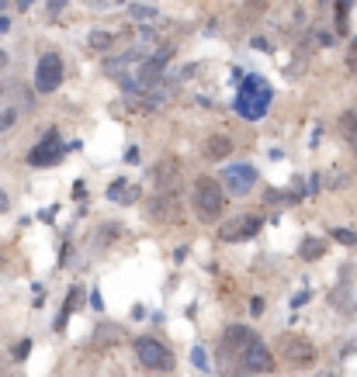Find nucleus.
I'll return each instance as SVG.
<instances>
[{"instance_id": "obj_1", "label": "nucleus", "mask_w": 357, "mask_h": 377, "mask_svg": "<svg viewBox=\"0 0 357 377\" xmlns=\"http://www.w3.org/2000/svg\"><path fill=\"white\" fill-rule=\"evenodd\" d=\"M271 83L264 80V77H247V80L240 83V94H236V111H240V118H247V121H260L267 108H271Z\"/></svg>"}, {"instance_id": "obj_2", "label": "nucleus", "mask_w": 357, "mask_h": 377, "mask_svg": "<svg viewBox=\"0 0 357 377\" xmlns=\"http://www.w3.org/2000/svg\"><path fill=\"white\" fill-rule=\"evenodd\" d=\"M194 208H198V215L205 218V222H212V218L222 215V208H225V190H222L219 180H212V177H198V180H194Z\"/></svg>"}, {"instance_id": "obj_3", "label": "nucleus", "mask_w": 357, "mask_h": 377, "mask_svg": "<svg viewBox=\"0 0 357 377\" xmlns=\"http://www.w3.org/2000/svg\"><path fill=\"white\" fill-rule=\"evenodd\" d=\"M136 356H139V364L149 367V371H174V353L166 350L160 339H153V336L136 339Z\"/></svg>"}, {"instance_id": "obj_4", "label": "nucleus", "mask_w": 357, "mask_h": 377, "mask_svg": "<svg viewBox=\"0 0 357 377\" xmlns=\"http://www.w3.org/2000/svg\"><path fill=\"white\" fill-rule=\"evenodd\" d=\"M63 83V59L55 53H46L38 59V70H35V90L38 94H53Z\"/></svg>"}, {"instance_id": "obj_5", "label": "nucleus", "mask_w": 357, "mask_h": 377, "mask_svg": "<svg viewBox=\"0 0 357 377\" xmlns=\"http://www.w3.org/2000/svg\"><path fill=\"white\" fill-rule=\"evenodd\" d=\"M222 184H225V190H229V194L243 197V194H250V190H253V184H257V170H253V166H247V163L225 166V173H222Z\"/></svg>"}, {"instance_id": "obj_6", "label": "nucleus", "mask_w": 357, "mask_h": 377, "mask_svg": "<svg viewBox=\"0 0 357 377\" xmlns=\"http://www.w3.org/2000/svg\"><path fill=\"white\" fill-rule=\"evenodd\" d=\"M243 367H247L250 374H267V371H275V356L267 350V343L250 339L247 346H243Z\"/></svg>"}, {"instance_id": "obj_7", "label": "nucleus", "mask_w": 357, "mask_h": 377, "mask_svg": "<svg viewBox=\"0 0 357 377\" xmlns=\"http://www.w3.org/2000/svg\"><path fill=\"white\" fill-rule=\"evenodd\" d=\"M63 153H66V146L59 142V135L55 132H49L31 153H28V163L31 166H53V163H59L63 160Z\"/></svg>"}, {"instance_id": "obj_8", "label": "nucleus", "mask_w": 357, "mask_h": 377, "mask_svg": "<svg viewBox=\"0 0 357 377\" xmlns=\"http://www.w3.org/2000/svg\"><path fill=\"white\" fill-rule=\"evenodd\" d=\"M257 232H260V218H253V215L233 218V222L222 225V239H225V243H240V239H250V236H257Z\"/></svg>"}, {"instance_id": "obj_9", "label": "nucleus", "mask_w": 357, "mask_h": 377, "mask_svg": "<svg viewBox=\"0 0 357 377\" xmlns=\"http://www.w3.org/2000/svg\"><path fill=\"white\" fill-rule=\"evenodd\" d=\"M284 356H288L292 364H309V360H312V346H309L305 339H288V343H284Z\"/></svg>"}, {"instance_id": "obj_10", "label": "nucleus", "mask_w": 357, "mask_h": 377, "mask_svg": "<svg viewBox=\"0 0 357 377\" xmlns=\"http://www.w3.org/2000/svg\"><path fill=\"white\" fill-rule=\"evenodd\" d=\"M164 59L166 55H160V59H146V62H142V70H139V87H153V80L164 73Z\"/></svg>"}, {"instance_id": "obj_11", "label": "nucleus", "mask_w": 357, "mask_h": 377, "mask_svg": "<svg viewBox=\"0 0 357 377\" xmlns=\"http://www.w3.org/2000/svg\"><path fill=\"white\" fill-rule=\"evenodd\" d=\"M229 153H233V142H229L225 135H215V138L205 142V156H208V160H225Z\"/></svg>"}, {"instance_id": "obj_12", "label": "nucleus", "mask_w": 357, "mask_h": 377, "mask_svg": "<svg viewBox=\"0 0 357 377\" xmlns=\"http://www.w3.org/2000/svg\"><path fill=\"white\" fill-rule=\"evenodd\" d=\"M340 129H343V138L357 149V111H347V114L340 118Z\"/></svg>"}, {"instance_id": "obj_13", "label": "nucleus", "mask_w": 357, "mask_h": 377, "mask_svg": "<svg viewBox=\"0 0 357 377\" xmlns=\"http://www.w3.org/2000/svg\"><path fill=\"white\" fill-rule=\"evenodd\" d=\"M174 173H177V163L174 160H166V163H160V166H156V187H170V184H174Z\"/></svg>"}, {"instance_id": "obj_14", "label": "nucleus", "mask_w": 357, "mask_h": 377, "mask_svg": "<svg viewBox=\"0 0 357 377\" xmlns=\"http://www.w3.org/2000/svg\"><path fill=\"white\" fill-rule=\"evenodd\" d=\"M77 301H80V288H73V291H70L66 305H63V315L55 319V329H63V325H66V319H70V315H73V308H77Z\"/></svg>"}, {"instance_id": "obj_15", "label": "nucleus", "mask_w": 357, "mask_h": 377, "mask_svg": "<svg viewBox=\"0 0 357 377\" xmlns=\"http://www.w3.org/2000/svg\"><path fill=\"white\" fill-rule=\"evenodd\" d=\"M319 253H323V243H319V239H305V243H302V256H305V260H312V256H319Z\"/></svg>"}, {"instance_id": "obj_16", "label": "nucleus", "mask_w": 357, "mask_h": 377, "mask_svg": "<svg viewBox=\"0 0 357 377\" xmlns=\"http://www.w3.org/2000/svg\"><path fill=\"white\" fill-rule=\"evenodd\" d=\"M90 45H94V49H108L111 35H108V31H94V35H90Z\"/></svg>"}, {"instance_id": "obj_17", "label": "nucleus", "mask_w": 357, "mask_h": 377, "mask_svg": "<svg viewBox=\"0 0 357 377\" xmlns=\"http://www.w3.org/2000/svg\"><path fill=\"white\" fill-rule=\"evenodd\" d=\"M333 236H336V243H351V246L357 243V236H354V232H347V229H336Z\"/></svg>"}, {"instance_id": "obj_18", "label": "nucleus", "mask_w": 357, "mask_h": 377, "mask_svg": "<svg viewBox=\"0 0 357 377\" xmlns=\"http://www.w3.org/2000/svg\"><path fill=\"white\" fill-rule=\"evenodd\" d=\"M191 360H194V364H198V367H205V350H201V346H194Z\"/></svg>"}, {"instance_id": "obj_19", "label": "nucleus", "mask_w": 357, "mask_h": 377, "mask_svg": "<svg viewBox=\"0 0 357 377\" xmlns=\"http://www.w3.org/2000/svg\"><path fill=\"white\" fill-rule=\"evenodd\" d=\"M347 59H351V66L357 70V38H351V53H347Z\"/></svg>"}, {"instance_id": "obj_20", "label": "nucleus", "mask_w": 357, "mask_h": 377, "mask_svg": "<svg viewBox=\"0 0 357 377\" xmlns=\"http://www.w3.org/2000/svg\"><path fill=\"white\" fill-rule=\"evenodd\" d=\"M129 11H132L136 18H153V11H149V7H129Z\"/></svg>"}, {"instance_id": "obj_21", "label": "nucleus", "mask_w": 357, "mask_h": 377, "mask_svg": "<svg viewBox=\"0 0 357 377\" xmlns=\"http://www.w3.org/2000/svg\"><path fill=\"white\" fill-rule=\"evenodd\" d=\"M11 121H14V111H7V114H4V118H0V129H7V125H11Z\"/></svg>"}, {"instance_id": "obj_22", "label": "nucleus", "mask_w": 357, "mask_h": 377, "mask_svg": "<svg viewBox=\"0 0 357 377\" xmlns=\"http://www.w3.org/2000/svg\"><path fill=\"white\" fill-rule=\"evenodd\" d=\"M14 356H18V360H21V356H28V339L21 343V346H18V350H14Z\"/></svg>"}, {"instance_id": "obj_23", "label": "nucleus", "mask_w": 357, "mask_h": 377, "mask_svg": "<svg viewBox=\"0 0 357 377\" xmlns=\"http://www.w3.org/2000/svg\"><path fill=\"white\" fill-rule=\"evenodd\" d=\"M63 4H66V0H49V11H53V14H59V7H63Z\"/></svg>"}, {"instance_id": "obj_24", "label": "nucleus", "mask_w": 357, "mask_h": 377, "mask_svg": "<svg viewBox=\"0 0 357 377\" xmlns=\"http://www.w3.org/2000/svg\"><path fill=\"white\" fill-rule=\"evenodd\" d=\"M7 31H11V21H7V18H0V35H7Z\"/></svg>"}, {"instance_id": "obj_25", "label": "nucleus", "mask_w": 357, "mask_h": 377, "mask_svg": "<svg viewBox=\"0 0 357 377\" xmlns=\"http://www.w3.org/2000/svg\"><path fill=\"white\" fill-rule=\"evenodd\" d=\"M0 212H7V194L0 190Z\"/></svg>"}, {"instance_id": "obj_26", "label": "nucleus", "mask_w": 357, "mask_h": 377, "mask_svg": "<svg viewBox=\"0 0 357 377\" xmlns=\"http://www.w3.org/2000/svg\"><path fill=\"white\" fill-rule=\"evenodd\" d=\"M4 62H7V55H4V53H0V66H4Z\"/></svg>"}, {"instance_id": "obj_27", "label": "nucleus", "mask_w": 357, "mask_h": 377, "mask_svg": "<svg viewBox=\"0 0 357 377\" xmlns=\"http://www.w3.org/2000/svg\"><path fill=\"white\" fill-rule=\"evenodd\" d=\"M4 7H7V0H0V11H4Z\"/></svg>"}]
</instances>
